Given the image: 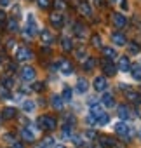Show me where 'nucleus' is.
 I'll list each match as a JSON object with an SVG mask.
<instances>
[{"instance_id":"14","label":"nucleus","mask_w":141,"mask_h":148,"mask_svg":"<svg viewBox=\"0 0 141 148\" xmlns=\"http://www.w3.org/2000/svg\"><path fill=\"white\" fill-rule=\"evenodd\" d=\"M86 30H87V28H86V25H82L80 21H77V23L73 25V32H75V35H77V37H80V38H84V37H86Z\"/></svg>"},{"instance_id":"6","label":"nucleus","mask_w":141,"mask_h":148,"mask_svg":"<svg viewBox=\"0 0 141 148\" xmlns=\"http://www.w3.org/2000/svg\"><path fill=\"white\" fill-rule=\"evenodd\" d=\"M59 71L63 73V75H72L73 73V64L68 59H61L59 61Z\"/></svg>"},{"instance_id":"7","label":"nucleus","mask_w":141,"mask_h":148,"mask_svg":"<svg viewBox=\"0 0 141 148\" xmlns=\"http://www.w3.org/2000/svg\"><path fill=\"white\" fill-rule=\"evenodd\" d=\"M112 21H113V25H115L117 28H124V26L127 25V19H125V16H124V14H120V12H115V14H112Z\"/></svg>"},{"instance_id":"32","label":"nucleus","mask_w":141,"mask_h":148,"mask_svg":"<svg viewBox=\"0 0 141 148\" xmlns=\"http://www.w3.org/2000/svg\"><path fill=\"white\" fill-rule=\"evenodd\" d=\"M110 122V115L108 113H103L101 117H98V124L99 125H105V124H108Z\"/></svg>"},{"instance_id":"33","label":"nucleus","mask_w":141,"mask_h":148,"mask_svg":"<svg viewBox=\"0 0 141 148\" xmlns=\"http://www.w3.org/2000/svg\"><path fill=\"white\" fill-rule=\"evenodd\" d=\"M52 145H54V138L45 136V138H44V141H42V146H44V148H49V146H52Z\"/></svg>"},{"instance_id":"20","label":"nucleus","mask_w":141,"mask_h":148,"mask_svg":"<svg viewBox=\"0 0 141 148\" xmlns=\"http://www.w3.org/2000/svg\"><path fill=\"white\" fill-rule=\"evenodd\" d=\"M125 98H127L131 103H136V105L141 103V94H138V92H134V91H127V92H125Z\"/></svg>"},{"instance_id":"46","label":"nucleus","mask_w":141,"mask_h":148,"mask_svg":"<svg viewBox=\"0 0 141 148\" xmlns=\"http://www.w3.org/2000/svg\"><path fill=\"white\" fill-rule=\"evenodd\" d=\"M12 148H25V146H23L21 143H18V141H14V146H12Z\"/></svg>"},{"instance_id":"37","label":"nucleus","mask_w":141,"mask_h":148,"mask_svg":"<svg viewBox=\"0 0 141 148\" xmlns=\"http://www.w3.org/2000/svg\"><path fill=\"white\" fill-rule=\"evenodd\" d=\"M51 5V0H38V7L40 9H47Z\"/></svg>"},{"instance_id":"45","label":"nucleus","mask_w":141,"mask_h":148,"mask_svg":"<svg viewBox=\"0 0 141 148\" xmlns=\"http://www.w3.org/2000/svg\"><path fill=\"white\" fill-rule=\"evenodd\" d=\"M136 113H138V117L141 119V103H139V105H136Z\"/></svg>"},{"instance_id":"3","label":"nucleus","mask_w":141,"mask_h":148,"mask_svg":"<svg viewBox=\"0 0 141 148\" xmlns=\"http://www.w3.org/2000/svg\"><path fill=\"white\" fill-rule=\"evenodd\" d=\"M31 58H33V52L28 47H19L16 51V61H28Z\"/></svg>"},{"instance_id":"8","label":"nucleus","mask_w":141,"mask_h":148,"mask_svg":"<svg viewBox=\"0 0 141 148\" xmlns=\"http://www.w3.org/2000/svg\"><path fill=\"white\" fill-rule=\"evenodd\" d=\"M92 86H94V89H96L98 92H103V91H106L108 82H106V79H105V77H96V79H94V82H92Z\"/></svg>"},{"instance_id":"11","label":"nucleus","mask_w":141,"mask_h":148,"mask_svg":"<svg viewBox=\"0 0 141 148\" xmlns=\"http://www.w3.org/2000/svg\"><path fill=\"white\" fill-rule=\"evenodd\" d=\"M120 71H129L131 70V63H129V58L127 56H120L118 58V66H117Z\"/></svg>"},{"instance_id":"19","label":"nucleus","mask_w":141,"mask_h":148,"mask_svg":"<svg viewBox=\"0 0 141 148\" xmlns=\"http://www.w3.org/2000/svg\"><path fill=\"white\" fill-rule=\"evenodd\" d=\"M87 89H89V82L86 79H79L77 80V92L84 94V92H87Z\"/></svg>"},{"instance_id":"15","label":"nucleus","mask_w":141,"mask_h":148,"mask_svg":"<svg viewBox=\"0 0 141 148\" xmlns=\"http://www.w3.org/2000/svg\"><path fill=\"white\" fill-rule=\"evenodd\" d=\"M101 105H105V106H108V108L115 106V101H113V94H110V92H105V94H103V98H101Z\"/></svg>"},{"instance_id":"5","label":"nucleus","mask_w":141,"mask_h":148,"mask_svg":"<svg viewBox=\"0 0 141 148\" xmlns=\"http://www.w3.org/2000/svg\"><path fill=\"white\" fill-rule=\"evenodd\" d=\"M101 66H103L105 75H108V77H112V75H115V73H117V66L112 61H108V59H103L101 61Z\"/></svg>"},{"instance_id":"34","label":"nucleus","mask_w":141,"mask_h":148,"mask_svg":"<svg viewBox=\"0 0 141 148\" xmlns=\"http://www.w3.org/2000/svg\"><path fill=\"white\" fill-rule=\"evenodd\" d=\"M23 110H25V112H33V110H35L33 101H25V103H23Z\"/></svg>"},{"instance_id":"24","label":"nucleus","mask_w":141,"mask_h":148,"mask_svg":"<svg viewBox=\"0 0 141 148\" xmlns=\"http://www.w3.org/2000/svg\"><path fill=\"white\" fill-rule=\"evenodd\" d=\"M21 136H23L28 143H33V141H35V134H33L31 131H28L26 127H23V129H21Z\"/></svg>"},{"instance_id":"18","label":"nucleus","mask_w":141,"mask_h":148,"mask_svg":"<svg viewBox=\"0 0 141 148\" xmlns=\"http://www.w3.org/2000/svg\"><path fill=\"white\" fill-rule=\"evenodd\" d=\"M101 52H103V56H105L108 61H112V59H115V58H117V51H115V49H112V47H103V49H101Z\"/></svg>"},{"instance_id":"48","label":"nucleus","mask_w":141,"mask_h":148,"mask_svg":"<svg viewBox=\"0 0 141 148\" xmlns=\"http://www.w3.org/2000/svg\"><path fill=\"white\" fill-rule=\"evenodd\" d=\"M56 148H64V146H56Z\"/></svg>"},{"instance_id":"43","label":"nucleus","mask_w":141,"mask_h":148,"mask_svg":"<svg viewBox=\"0 0 141 148\" xmlns=\"http://www.w3.org/2000/svg\"><path fill=\"white\" fill-rule=\"evenodd\" d=\"M94 4H96V7H103L105 5V0H94Z\"/></svg>"},{"instance_id":"23","label":"nucleus","mask_w":141,"mask_h":148,"mask_svg":"<svg viewBox=\"0 0 141 148\" xmlns=\"http://www.w3.org/2000/svg\"><path fill=\"white\" fill-rule=\"evenodd\" d=\"M94 66H96V59L94 58H86V61H84V70L86 71H91V70H94Z\"/></svg>"},{"instance_id":"35","label":"nucleus","mask_w":141,"mask_h":148,"mask_svg":"<svg viewBox=\"0 0 141 148\" xmlns=\"http://www.w3.org/2000/svg\"><path fill=\"white\" fill-rule=\"evenodd\" d=\"M0 98L9 99V98H11V92H9V89H5V87H0Z\"/></svg>"},{"instance_id":"21","label":"nucleus","mask_w":141,"mask_h":148,"mask_svg":"<svg viewBox=\"0 0 141 148\" xmlns=\"http://www.w3.org/2000/svg\"><path fill=\"white\" fill-rule=\"evenodd\" d=\"M40 38H42V42L44 44H52V33L49 32V30H40Z\"/></svg>"},{"instance_id":"9","label":"nucleus","mask_w":141,"mask_h":148,"mask_svg":"<svg viewBox=\"0 0 141 148\" xmlns=\"http://www.w3.org/2000/svg\"><path fill=\"white\" fill-rule=\"evenodd\" d=\"M21 79H23V80H33V79H35V68L25 66V68L21 70Z\"/></svg>"},{"instance_id":"12","label":"nucleus","mask_w":141,"mask_h":148,"mask_svg":"<svg viewBox=\"0 0 141 148\" xmlns=\"http://www.w3.org/2000/svg\"><path fill=\"white\" fill-rule=\"evenodd\" d=\"M79 12H80L82 16H86V18H91V16H92V9H91V5H89L87 2H80Z\"/></svg>"},{"instance_id":"44","label":"nucleus","mask_w":141,"mask_h":148,"mask_svg":"<svg viewBox=\"0 0 141 148\" xmlns=\"http://www.w3.org/2000/svg\"><path fill=\"white\" fill-rule=\"evenodd\" d=\"M11 4V0H0V5H2V7H7Z\"/></svg>"},{"instance_id":"29","label":"nucleus","mask_w":141,"mask_h":148,"mask_svg":"<svg viewBox=\"0 0 141 148\" xmlns=\"http://www.w3.org/2000/svg\"><path fill=\"white\" fill-rule=\"evenodd\" d=\"M61 98H63V101H72V89H70V87H64Z\"/></svg>"},{"instance_id":"2","label":"nucleus","mask_w":141,"mask_h":148,"mask_svg":"<svg viewBox=\"0 0 141 148\" xmlns=\"http://www.w3.org/2000/svg\"><path fill=\"white\" fill-rule=\"evenodd\" d=\"M23 33H25L28 38H33V37L38 33V32H37V25H35V19H33V16H31V14H28V18H26V26H25Z\"/></svg>"},{"instance_id":"36","label":"nucleus","mask_w":141,"mask_h":148,"mask_svg":"<svg viewBox=\"0 0 141 148\" xmlns=\"http://www.w3.org/2000/svg\"><path fill=\"white\" fill-rule=\"evenodd\" d=\"M91 42H92V45H94V47H101V37H99V35H92Z\"/></svg>"},{"instance_id":"1","label":"nucleus","mask_w":141,"mask_h":148,"mask_svg":"<svg viewBox=\"0 0 141 148\" xmlns=\"http://www.w3.org/2000/svg\"><path fill=\"white\" fill-rule=\"evenodd\" d=\"M37 125H38V129H49V131H54V129L57 127V122H56V119L51 117V115H42V117L38 119Z\"/></svg>"},{"instance_id":"25","label":"nucleus","mask_w":141,"mask_h":148,"mask_svg":"<svg viewBox=\"0 0 141 148\" xmlns=\"http://www.w3.org/2000/svg\"><path fill=\"white\" fill-rule=\"evenodd\" d=\"M61 47H63V51L70 52V51L73 49V45H72V40H70L68 37H63V38H61Z\"/></svg>"},{"instance_id":"22","label":"nucleus","mask_w":141,"mask_h":148,"mask_svg":"<svg viewBox=\"0 0 141 148\" xmlns=\"http://www.w3.org/2000/svg\"><path fill=\"white\" fill-rule=\"evenodd\" d=\"M131 75L134 80H141V64H131Z\"/></svg>"},{"instance_id":"49","label":"nucleus","mask_w":141,"mask_h":148,"mask_svg":"<svg viewBox=\"0 0 141 148\" xmlns=\"http://www.w3.org/2000/svg\"><path fill=\"white\" fill-rule=\"evenodd\" d=\"M0 56H2V54H0ZM0 63H2V59H0Z\"/></svg>"},{"instance_id":"40","label":"nucleus","mask_w":141,"mask_h":148,"mask_svg":"<svg viewBox=\"0 0 141 148\" xmlns=\"http://www.w3.org/2000/svg\"><path fill=\"white\" fill-rule=\"evenodd\" d=\"M86 138H89V139H94V138H98V134H96L94 131H86Z\"/></svg>"},{"instance_id":"31","label":"nucleus","mask_w":141,"mask_h":148,"mask_svg":"<svg viewBox=\"0 0 141 148\" xmlns=\"http://www.w3.org/2000/svg\"><path fill=\"white\" fill-rule=\"evenodd\" d=\"M45 89V84L44 82H35L33 86H31V91H37V92H42Z\"/></svg>"},{"instance_id":"42","label":"nucleus","mask_w":141,"mask_h":148,"mask_svg":"<svg viewBox=\"0 0 141 148\" xmlns=\"http://www.w3.org/2000/svg\"><path fill=\"white\" fill-rule=\"evenodd\" d=\"M5 139H7V141H14V134H5V136H4V141H5Z\"/></svg>"},{"instance_id":"38","label":"nucleus","mask_w":141,"mask_h":148,"mask_svg":"<svg viewBox=\"0 0 141 148\" xmlns=\"http://www.w3.org/2000/svg\"><path fill=\"white\" fill-rule=\"evenodd\" d=\"M75 56H77V59H84V58H86V49H79V51L75 52Z\"/></svg>"},{"instance_id":"47","label":"nucleus","mask_w":141,"mask_h":148,"mask_svg":"<svg viewBox=\"0 0 141 148\" xmlns=\"http://www.w3.org/2000/svg\"><path fill=\"white\" fill-rule=\"evenodd\" d=\"M138 138H139V139H141V129H139V131H138Z\"/></svg>"},{"instance_id":"27","label":"nucleus","mask_w":141,"mask_h":148,"mask_svg":"<svg viewBox=\"0 0 141 148\" xmlns=\"http://www.w3.org/2000/svg\"><path fill=\"white\" fill-rule=\"evenodd\" d=\"M7 28H9V32H12V33H14V32H18V30H19L18 21H16L14 18H11V19H9V23H7Z\"/></svg>"},{"instance_id":"41","label":"nucleus","mask_w":141,"mask_h":148,"mask_svg":"<svg viewBox=\"0 0 141 148\" xmlns=\"http://www.w3.org/2000/svg\"><path fill=\"white\" fill-rule=\"evenodd\" d=\"M120 7H122L124 11H127V9H129V5H127V0H122V2H120Z\"/></svg>"},{"instance_id":"30","label":"nucleus","mask_w":141,"mask_h":148,"mask_svg":"<svg viewBox=\"0 0 141 148\" xmlns=\"http://www.w3.org/2000/svg\"><path fill=\"white\" fill-rule=\"evenodd\" d=\"M127 49H129V52H131V54H138V52H139V45H138L136 42L127 44Z\"/></svg>"},{"instance_id":"28","label":"nucleus","mask_w":141,"mask_h":148,"mask_svg":"<svg viewBox=\"0 0 141 148\" xmlns=\"http://www.w3.org/2000/svg\"><path fill=\"white\" fill-rule=\"evenodd\" d=\"M54 9L56 11H64L66 9V2H64V0H54Z\"/></svg>"},{"instance_id":"50","label":"nucleus","mask_w":141,"mask_h":148,"mask_svg":"<svg viewBox=\"0 0 141 148\" xmlns=\"http://www.w3.org/2000/svg\"><path fill=\"white\" fill-rule=\"evenodd\" d=\"M112 2H113V0H112Z\"/></svg>"},{"instance_id":"10","label":"nucleus","mask_w":141,"mask_h":148,"mask_svg":"<svg viewBox=\"0 0 141 148\" xmlns=\"http://www.w3.org/2000/svg\"><path fill=\"white\" fill-rule=\"evenodd\" d=\"M63 21H64V19H63V16H61L59 12H52V14H51V25H52L54 28H61V26H63Z\"/></svg>"},{"instance_id":"39","label":"nucleus","mask_w":141,"mask_h":148,"mask_svg":"<svg viewBox=\"0 0 141 148\" xmlns=\"http://www.w3.org/2000/svg\"><path fill=\"white\" fill-rule=\"evenodd\" d=\"M72 139H73V143H75L77 146H82V145H84V141H82V138H80V136H73Z\"/></svg>"},{"instance_id":"17","label":"nucleus","mask_w":141,"mask_h":148,"mask_svg":"<svg viewBox=\"0 0 141 148\" xmlns=\"http://www.w3.org/2000/svg\"><path fill=\"white\" fill-rule=\"evenodd\" d=\"M117 112H118V117H120L122 120H125V119L131 117V110L127 108V105H120V106H117Z\"/></svg>"},{"instance_id":"13","label":"nucleus","mask_w":141,"mask_h":148,"mask_svg":"<svg viewBox=\"0 0 141 148\" xmlns=\"http://www.w3.org/2000/svg\"><path fill=\"white\" fill-rule=\"evenodd\" d=\"M112 42L117 44V45H127V38H125L122 33H118V32L112 33Z\"/></svg>"},{"instance_id":"4","label":"nucleus","mask_w":141,"mask_h":148,"mask_svg":"<svg viewBox=\"0 0 141 148\" xmlns=\"http://www.w3.org/2000/svg\"><path fill=\"white\" fill-rule=\"evenodd\" d=\"M99 146L101 148H120V145L110 136H99Z\"/></svg>"},{"instance_id":"16","label":"nucleus","mask_w":141,"mask_h":148,"mask_svg":"<svg viewBox=\"0 0 141 148\" xmlns=\"http://www.w3.org/2000/svg\"><path fill=\"white\" fill-rule=\"evenodd\" d=\"M14 117H16V108H12V106H5V108L2 110V119L11 120V119H14Z\"/></svg>"},{"instance_id":"26","label":"nucleus","mask_w":141,"mask_h":148,"mask_svg":"<svg viewBox=\"0 0 141 148\" xmlns=\"http://www.w3.org/2000/svg\"><path fill=\"white\" fill-rule=\"evenodd\" d=\"M51 103H52V106H54L56 110H61L64 101H63V98H61V96H57V94H56V96H52V101H51Z\"/></svg>"}]
</instances>
